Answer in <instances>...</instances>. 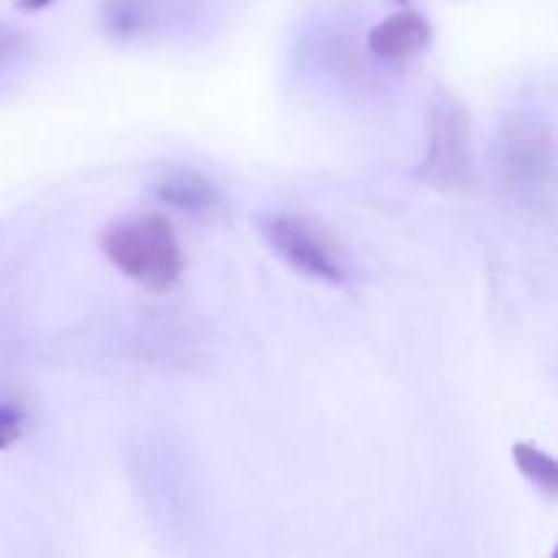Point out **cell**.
Masks as SVG:
<instances>
[{"mask_svg": "<svg viewBox=\"0 0 558 558\" xmlns=\"http://www.w3.org/2000/svg\"><path fill=\"white\" fill-rule=\"evenodd\" d=\"M259 234L272 254L287 262L292 270L332 287L349 281L347 262L338 245L308 218L289 216V213L265 216L259 221Z\"/></svg>", "mask_w": 558, "mask_h": 558, "instance_id": "3", "label": "cell"}, {"mask_svg": "<svg viewBox=\"0 0 558 558\" xmlns=\"http://www.w3.org/2000/svg\"><path fill=\"white\" fill-rule=\"evenodd\" d=\"M417 174L439 191H466L474 183L472 120L450 93L436 98L430 107L428 142Z\"/></svg>", "mask_w": 558, "mask_h": 558, "instance_id": "2", "label": "cell"}, {"mask_svg": "<svg viewBox=\"0 0 558 558\" xmlns=\"http://www.w3.org/2000/svg\"><path fill=\"white\" fill-rule=\"evenodd\" d=\"M109 265L147 289H169L183 272V254L163 216H131L101 232Z\"/></svg>", "mask_w": 558, "mask_h": 558, "instance_id": "1", "label": "cell"}, {"mask_svg": "<svg viewBox=\"0 0 558 558\" xmlns=\"http://www.w3.org/2000/svg\"><path fill=\"white\" fill-rule=\"evenodd\" d=\"M501 161L512 185H526V191H539L550 178L554 153L550 136L534 120H512L510 129L501 134Z\"/></svg>", "mask_w": 558, "mask_h": 558, "instance_id": "4", "label": "cell"}, {"mask_svg": "<svg viewBox=\"0 0 558 558\" xmlns=\"http://www.w3.org/2000/svg\"><path fill=\"white\" fill-rule=\"evenodd\" d=\"M153 194L167 207H174L189 216H213L221 207V191L213 180L199 172H167L161 180L153 183Z\"/></svg>", "mask_w": 558, "mask_h": 558, "instance_id": "6", "label": "cell"}, {"mask_svg": "<svg viewBox=\"0 0 558 558\" xmlns=\"http://www.w3.org/2000/svg\"><path fill=\"white\" fill-rule=\"evenodd\" d=\"M512 458H515L518 469H521L523 477L532 485H537L539 490L554 496L558 490V463L550 456H545L543 450L532 445H515L512 447Z\"/></svg>", "mask_w": 558, "mask_h": 558, "instance_id": "7", "label": "cell"}, {"mask_svg": "<svg viewBox=\"0 0 558 558\" xmlns=\"http://www.w3.org/2000/svg\"><path fill=\"white\" fill-rule=\"evenodd\" d=\"M49 3H52V0H16V9H22V11H41V9H47Z\"/></svg>", "mask_w": 558, "mask_h": 558, "instance_id": "9", "label": "cell"}, {"mask_svg": "<svg viewBox=\"0 0 558 558\" xmlns=\"http://www.w3.org/2000/svg\"><path fill=\"white\" fill-rule=\"evenodd\" d=\"M22 434V414L11 407H0V450L14 445Z\"/></svg>", "mask_w": 558, "mask_h": 558, "instance_id": "8", "label": "cell"}, {"mask_svg": "<svg viewBox=\"0 0 558 558\" xmlns=\"http://www.w3.org/2000/svg\"><path fill=\"white\" fill-rule=\"evenodd\" d=\"M430 41V25L417 11H398L368 31V49L376 58L403 60L423 52Z\"/></svg>", "mask_w": 558, "mask_h": 558, "instance_id": "5", "label": "cell"}]
</instances>
